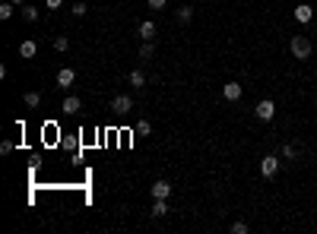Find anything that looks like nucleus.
Instances as JSON below:
<instances>
[{"label": "nucleus", "instance_id": "nucleus-1", "mask_svg": "<svg viewBox=\"0 0 317 234\" xmlns=\"http://www.w3.org/2000/svg\"><path fill=\"white\" fill-rule=\"evenodd\" d=\"M289 51H292L298 60H308V57H311V41H308L305 35H292V41H289Z\"/></svg>", "mask_w": 317, "mask_h": 234}, {"label": "nucleus", "instance_id": "nucleus-2", "mask_svg": "<svg viewBox=\"0 0 317 234\" xmlns=\"http://www.w3.org/2000/svg\"><path fill=\"white\" fill-rule=\"evenodd\" d=\"M254 117H257V120H263V124H270V120L276 117V105H273V98H263V101H257V108H254Z\"/></svg>", "mask_w": 317, "mask_h": 234}, {"label": "nucleus", "instance_id": "nucleus-3", "mask_svg": "<svg viewBox=\"0 0 317 234\" xmlns=\"http://www.w3.org/2000/svg\"><path fill=\"white\" fill-rule=\"evenodd\" d=\"M260 174H263V177H276V174H279V158H276V155L260 158Z\"/></svg>", "mask_w": 317, "mask_h": 234}, {"label": "nucleus", "instance_id": "nucleus-4", "mask_svg": "<svg viewBox=\"0 0 317 234\" xmlns=\"http://www.w3.org/2000/svg\"><path fill=\"white\" fill-rule=\"evenodd\" d=\"M73 82H76V70L73 67H61L57 70V89H70Z\"/></svg>", "mask_w": 317, "mask_h": 234}, {"label": "nucleus", "instance_id": "nucleus-5", "mask_svg": "<svg viewBox=\"0 0 317 234\" xmlns=\"http://www.w3.org/2000/svg\"><path fill=\"white\" fill-rule=\"evenodd\" d=\"M111 111H117V114H130V111H133V98H130V95H117V98L111 101Z\"/></svg>", "mask_w": 317, "mask_h": 234}, {"label": "nucleus", "instance_id": "nucleus-6", "mask_svg": "<svg viewBox=\"0 0 317 234\" xmlns=\"http://www.w3.org/2000/svg\"><path fill=\"white\" fill-rule=\"evenodd\" d=\"M292 16H295V22H298V25H308V22L314 19V10H311L308 3H298L295 10H292Z\"/></svg>", "mask_w": 317, "mask_h": 234}, {"label": "nucleus", "instance_id": "nucleus-7", "mask_svg": "<svg viewBox=\"0 0 317 234\" xmlns=\"http://www.w3.org/2000/svg\"><path fill=\"white\" fill-rule=\"evenodd\" d=\"M171 196V184L168 180H156L152 184V199H168Z\"/></svg>", "mask_w": 317, "mask_h": 234}, {"label": "nucleus", "instance_id": "nucleus-8", "mask_svg": "<svg viewBox=\"0 0 317 234\" xmlns=\"http://www.w3.org/2000/svg\"><path fill=\"white\" fill-rule=\"evenodd\" d=\"M222 98H225V101H238V98H241V85H238V82H225V85H222Z\"/></svg>", "mask_w": 317, "mask_h": 234}, {"label": "nucleus", "instance_id": "nucleus-9", "mask_svg": "<svg viewBox=\"0 0 317 234\" xmlns=\"http://www.w3.org/2000/svg\"><path fill=\"white\" fill-rule=\"evenodd\" d=\"M80 108H83V101L76 98V95H67V98H64V105H61V111H64V114H76Z\"/></svg>", "mask_w": 317, "mask_h": 234}, {"label": "nucleus", "instance_id": "nucleus-10", "mask_svg": "<svg viewBox=\"0 0 317 234\" xmlns=\"http://www.w3.org/2000/svg\"><path fill=\"white\" fill-rule=\"evenodd\" d=\"M35 54H38V45H35V41H32V38H25L22 45H19V57H25V60H32V57H35Z\"/></svg>", "mask_w": 317, "mask_h": 234}, {"label": "nucleus", "instance_id": "nucleus-11", "mask_svg": "<svg viewBox=\"0 0 317 234\" xmlns=\"http://www.w3.org/2000/svg\"><path fill=\"white\" fill-rule=\"evenodd\" d=\"M140 35H143V41H152V38H156V22H152V19L140 22Z\"/></svg>", "mask_w": 317, "mask_h": 234}, {"label": "nucleus", "instance_id": "nucleus-12", "mask_svg": "<svg viewBox=\"0 0 317 234\" xmlns=\"http://www.w3.org/2000/svg\"><path fill=\"white\" fill-rule=\"evenodd\" d=\"M130 85H136V89H146V76H143V70H130Z\"/></svg>", "mask_w": 317, "mask_h": 234}, {"label": "nucleus", "instance_id": "nucleus-13", "mask_svg": "<svg viewBox=\"0 0 317 234\" xmlns=\"http://www.w3.org/2000/svg\"><path fill=\"white\" fill-rule=\"evenodd\" d=\"M165 212H168V199H156L152 203V219H162Z\"/></svg>", "mask_w": 317, "mask_h": 234}, {"label": "nucleus", "instance_id": "nucleus-14", "mask_svg": "<svg viewBox=\"0 0 317 234\" xmlns=\"http://www.w3.org/2000/svg\"><path fill=\"white\" fill-rule=\"evenodd\" d=\"M22 19H25V22H35V19H38V6L22 3Z\"/></svg>", "mask_w": 317, "mask_h": 234}, {"label": "nucleus", "instance_id": "nucleus-15", "mask_svg": "<svg viewBox=\"0 0 317 234\" xmlns=\"http://www.w3.org/2000/svg\"><path fill=\"white\" fill-rule=\"evenodd\" d=\"M178 19H181V22H191V19H194V6H187V3L178 6Z\"/></svg>", "mask_w": 317, "mask_h": 234}, {"label": "nucleus", "instance_id": "nucleus-16", "mask_svg": "<svg viewBox=\"0 0 317 234\" xmlns=\"http://www.w3.org/2000/svg\"><path fill=\"white\" fill-rule=\"evenodd\" d=\"M13 13H16V3H10V0H6V3H0V19H10Z\"/></svg>", "mask_w": 317, "mask_h": 234}, {"label": "nucleus", "instance_id": "nucleus-17", "mask_svg": "<svg viewBox=\"0 0 317 234\" xmlns=\"http://www.w3.org/2000/svg\"><path fill=\"white\" fill-rule=\"evenodd\" d=\"M41 105V95L38 92H25V108H38Z\"/></svg>", "mask_w": 317, "mask_h": 234}, {"label": "nucleus", "instance_id": "nucleus-18", "mask_svg": "<svg viewBox=\"0 0 317 234\" xmlns=\"http://www.w3.org/2000/svg\"><path fill=\"white\" fill-rule=\"evenodd\" d=\"M152 54H156V48H152V41H143V45H140V57H143V60H149Z\"/></svg>", "mask_w": 317, "mask_h": 234}, {"label": "nucleus", "instance_id": "nucleus-19", "mask_svg": "<svg viewBox=\"0 0 317 234\" xmlns=\"http://www.w3.org/2000/svg\"><path fill=\"white\" fill-rule=\"evenodd\" d=\"M67 48H70V38H67V35H57V38H54V51H67Z\"/></svg>", "mask_w": 317, "mask_h": 234}, {"label": "nucleus", "instance_id": "nucleus-20", "mask_svg": "<svg viewBox=\"0 0 317 234\" xmlns=\"http://www.w3.org/2000/svg\"><path fill=\"white\" fill-rule=\"evenodd\" d=\"M136 133H140V136H149V133H152V124H149V120H140V124H136Z\"/></svg>", "mask_w": 317, "mask_h": 234}, {"label": "nucleus", "instance_id": "nucleus-21", "mask_svg": "<svg viewBox=\"0 0 317 234\" xmlns=\"http://www.w3.org/2000/svg\"><path fill=\"white\" fill-rule=\"evenodd\" d=\"M295 155H298V149H295L292 143H286V146H282V158H295Z\"/></svg>", "mask_w": 317, "mask_h": 234}, {"label": "nucleus", "instance_id": "nucleus-22", "mask_svg": "<svg viewBox=\"0 0 317 234\" xmlns=\"http://www.w3.org/2000/svg\"><path fill=\"white\" fill-rule=\"evenodd\" d=\"M70 13H73V16H86V13H89V6H86V3H73Z\"/></svg>", "mask_w": 317, "mask_h": 234}, {"label": "nucleus", "instance_id": "nucleus-23", "mask_svg": "<svg viewBox=\"0 0 317 234\" xmlns=\"http://www.w3.org/2000/svg\"><path fill=\"white\" fill-rule=\"evenodd\" d=\"M165 3H168V0H146L149 10H165Z\"/></svg>", "mask_w": 317, "mask_h": 234}, {"label": "nucleus", "instance_id": "nucleus-24", "mask_svg": "<svg viewBox=\"0 0 317 234\" xmlns=\"http://www.w3.org/2000/svg\"><path fill=\"white\" fill-rule=\"evenodd\" d=\"M232 234H247V222H235L232 225Z\"/></svg>", "mask_w": 317, "mask_h": 234}, {"label": "nucleus", "instance_id": "nucleus-25", "mask_svg": "<svg viewBox=\"0 0 317 234\" xmlns=\"http://www.w3.org/2000/svg\"><path fill=\"white\" fill-rule=\"evenodd\" d=\"M10 152H13V143L3 140V143H0V155H10Z\"/></svg>", "mask_w": 317, "mask_h": 234}, {"label": "nucleus", "instance_id": "nucleus-26", "mask_svg": "<svg viewBox=\"0 0 317 234\" xmlns=\"http://www.w3.org/2000/svg\"><path fill=\"white\" fill-rule=\"evenodd\" d=\"M61 3H64V0H45L48 10H61Z\"/></svg>", "mask_w": 317, "mask_h": 234}, {"label": "nucleus", "instance_id": "nucleus-27", "mask_svg": "<svg viewBox=\"0 0 317 234\" xmlns=\"http://www.w3.org/2000/svg\"><path fill=\"white\" fill-rule=\"evenodd\" d=\"M10 3H16V6H22V3H25V0H10Z\"/></svg>", "mask_w": 317, "mask_h": 234}]
</instances>
